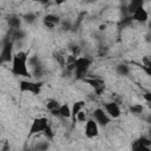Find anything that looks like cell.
<instances>
[{
	"label": "cell",
	"instance_id": "obj_19",
	"mask_svg": "<svg viewBox=\"0 0 151 151\" xmlns=\"http://www.w3.org/2000/svg\"><path fill=\"white\" fill-rule=\"evenodd\" d=\"M129 111L134 116H140L143 113V111H144V106L142 104H132L129 107Z\"/></svg>",
	"mask_w": 151,
	"mask_h": 151
},
{
	"label": "cell",
	"instance_id": "obj_24",
	"mask_svg": "<svg viewBox=\"0 0 151 151\" xmlns=\"http://www.w3.org/2000/svg\"><path fill=\"white\" fill-rule=\"evenodd\" d=\"M13 40H20V39H24L25 38V32L20 28V29H15V31H13Z\"/></svg>",
	"mask_w": 151,
	"mask_h": 151
},
{
	"label": "cell",
	"instance_id": "obj_4",
	"mask_svg": "<svg viewBox=\"0 0 151 151\" xmlns=\"http://www.w3.org/2000/svg\"><path fill=\"white\" fill-rule=\"evenodd\" d=\"M50 124L48 119L46 117H38L35 118L31 126H29V130H28V138L34 136V134H39V133H42L44 130L47 127V125Z\"/></svg>",
	"mask_w": 151,
	"mask_h": 151
},
{
	"label": "cell",
	"instance_id": "obj_28",
	"mask_svg": "<svg viewBox=\"0 0 151 151\" xmlns=\"http://www.w3.org/2000/svg\"><path fill=\"white\" fill-rule=\"evenodd\" d=\"M144 98H145V100H146L147 103H150V101H151V94H150V92H145Z\"/></svg>",
	"mask_w": 151,
	"mask_h": 151
},
{
	"label": "cell",
	"instance_id": "obj_20",
	"mask_svg": "<svg viewBox=\"0 0 151 151\" xmlns=\"http://www.w3.org/2000/svg\"><path fill=\"white\" fill-rule=\"evenodd\" d=\"M37 14L35 13H32V12H29V13H27V14H25L24 17H22V20L26 22V24H34L35 21H37Z\"/></svg>",
	"mask_w": 151,
	"mask_h": 151
},
{
	"label": "cell",
	"instance_id": "obj_1",
	"mask_svg": "<svg viewBox=\"0 0 151 151\" xmlns=\"http://www.w3.org/2000/svg\"><path fill=\"white\" fill-rule=\"evenodd\" d=\"M27 60H28L27 52L19 51V52L13 54V58H12V61H11L12 63L11 71H12L13 76L22 77V78H27V79L32 78V74H31L29 68H28Z\"/></svg>",
	"mask_w": 151,
	"mask_h": 151
},
{
	"label": "cell",
	"instance_id": "obj_30",
	"mask_svg": "<svg viewBox=\"0 0 151 151\" xmlns=\"http://www.w3.org/2000/svg\"><path fill=\"white\" fill-rule=\"evenodd\" d=\"M63 2H65V0H55V4H57V5H60V4H63Z\"/></svg>",
	"mask_w": 151,
	"mask_h": 151
},
{
	"label": "cell",
	"instance_id": "obj_5",
	"mask_svg": "<svg viewBox=\"0 0 151 151\" xmlns=\"http://www.w3.org/2000/svg\"><path fill=\"white\" fill-rule=\"evenodd\" d=\"M13 46H14V40H7L2 48H1V52H0V64H4V63H9L12 61V58H13Z\"/></svg>",
	"mask_w": 151,
	"mask_h": 151
},
{
	"label": "cell",
	"instance_id": "obj_14",
	"mask_svg": "<svg viewBox=\"0 0 151 151\" xmlns=\"http://www.w3.org/2000/svg\"><path fill=\"white\" fill-rule=\"evenodd\" d=\"M59 106H60V104L55 99H48L46 101V109L51 112L52 116L59 117Z\"/></svg>",
	"mask_w": 151,
	"mask_h": 151
},
{
	"label": "cell",
	"instance_id": "obj_26",
	"mask_svg": "<svg viewBox=\"0 0 151 151\" xmlns=\"http://www.w3.org/2000/svg\"><path fill=\"white\" fill-rule=\"evenodd\" d=\"M59 26H60V28H63V31H68L71 28V24L68 21H61Z\"/></svg>",
	"mask_w": 151,
	"mask_h": 151
},
{
	"label": "cell",
	"instance_id": "obj_17",
	"mask_svg": "<svg viewBox=\"0 0 151 151\" xmlns=\"http://www.w3.org/2000/svg\"><path fill=\"white\" fill-rule=\"evenodd\" d=\"M59 117L64 119H70L71 118V106L67 103L60 104L59 106Z\"/></svg>",
	"mask_w": 151,
	"mask_h": 151
},
{
	"label": "cell",
	"instance_id": "obj_3",
	"mask_svg": "<svg viewBox=\"0 0 151 151\" xmlns=\"http://www.w3.org/2000/svg\"><path fill=\"white\" fill-rule=\"evenodd\" d=\"M44 83L40 80H31V79H21L19 80V90L21 93H32L33 96L40 94L42 90Z\"/></svg>",
	"mask_w": 151,
	"mask_h": 151
},
{
	"label": "cell",
	"instance_id": "obj_7",
	"mask_svg": "<svg viewBox=\"0 0 151 151\" xmlns=\"http://www.w3.org/2000/svg\"><path fill=\"white\" fill-rule=\"evenodd\" d=\"M83 80H84L85 83H87V84L93 88V91H94V93H96L97 96H101V94L104 93V91H105V81H104L103 79L96 78V77H92V78L85 77Z\"/></svg>",
	"mask_w": 151,
	"mask_h": 151
},
{
	"label": "cell",
	"instance_id": "obj_6",
	"mask_svg": "<svg viewBox=\"0 0 151 151\" xmlns=\"http://www.w3.org/2000/svg\"><path fill=\"white\" fill-rule=\"evenodd\" d=\"M92 118L96 120V123L99 125V126H107L111 122V118L107 116V113L105 112V110L103 107H97L93 110L92 112Z\"/></svg>",
	"mask_w": 151,
	"mask_h": 151
},
{
	"label": "cell",
	"instance_id": "obj_27",
	"mask_svg": "<svg viewBox=\"0 0 151 151\" xmlns=\"http://www.w3.org/2000/svg\"><path fill=\"white\" fill-rule=\"evenodd\" d=\"M107 53V47H105V46H101V47H99V55H105Z\"/></svg>",
	"mask_w": 151,
	"mask_h": 151
},
{
	"label": "cell",
	"instance_id": "obj_12",
	"mask_svg": "<svg viewBox=\"0 0 151 151\" xmlns=\"http://www.w3.org/2000/svg\"><path fill=\"white\" fill-rule=\"evenodd\" d=\"M60 22H61L60 18H59L58 15L53 14V13H48V14H46V15L42 18V24H44V26H45L46 28H48V29H54L57 26L60 25Z\"/></svg>",
	"mask_w": 151,
	"mask_h": 151
},
{
	"label": "cell",
	"instance_id": "obj_2",
	"mask_svg": "<svg viewBox=\"0 0 151 151\" xmlns=\"http://www.w3.org/2000/svg\"><path fill=\"white\" fill-rule=\"evenodd\" d=\"M92 60L87 57H77L74 60V65H73V73L76 76L77 79H84L87 76V72L91 67Z\"/></svg>",
	"mask_w": 151,
	"mask_h": 151
},
{
	"label": "cell",
	"instance_id": "obj_15",
	"mask_svg": "<svg viewBox=\"0 0 151 151\" xmlns=\"http://www.w3.org/2000/svg\"><path fill=\"white\" fill-rule=\"evenodd\" d=\"M85 104L86 103L84 100H77V101L73 103V105L71 106V118H72L73 122H74V117L77 116V113L85 107Z\"/></svg>",
	"mask_w": 151,
	"mask_h": 151
},
{
	"label": "cell",
	"instance_id": "obj_21",
	"mask_svg": "<svg viewBox=\"0 0 151 151\" xmlns=\"http://www.w3.org/2000/svg\"><path fill=\"white\" fill-rule=\"evenodd\" d=\"M42 134H44V137H45L47 140H53V139H54V131H53V129H52V126H51L50 124H48L47 127L44 130Z\"/></svg>",
	"mask_w": 151,
	"mask_h": 151
},
{
	"label": "cell",
	"instance_id": "obj_13",
	"mask_svg": "<svg viewBox=\"0 0 151 151\" xmlns=\"http://www.w3.org/2000/svg\"><path fill=\"white\" fill-rule=\"evenodd\" d=\"M7 24L9 26V28L12 31H15V29H20L21 28V24H22V19L18 15H9L7 18Z\"/></svg>",
	"mask_w": 151,
	"mask_h": 151
},
{
	"label": "cell",
	"instance_id": "obj_25",
	"mask_svg": "<svg viewBox=\"0 0 151 151\" xmlns=\"http://www.w3.org/2000/svg\"><path fill=\"white\" fill-rule=\"evenodd\" d=\"M47 142H40L37 146H34V149H37V150H46V149H48L50 147V144Z\"/></svg>",
	"mask_w": 151,
	"mask_h": 151
},
{
	"label": "cell",
	"instance_id": "obj_9",
	"mask_svg": "<svg viewBox=\"0 0 151 151\" xmlns=\"http://www.w3.org/2000/svg\"><path fill=\"white\" fill-rule=\"evenodd\" d=\"M131 147L136 151H151V139L149 137L142 136L134 140Z\"/></svg>",
	"mask_w": 151,
	"mask_h": 151
},
{
	"label": "cell",
	"instance_id": "obj_29",
	"mask_svg": "<svg viewBox=\"0 0 151 151\" xmlns=\"http://www.w3.org/2000/svg\"><path fill=\"white\" fill-rule=\"evenodd\" d=\"M38 2H40V4L44 5V6H46V5H48V4L51 2V0H39Z\"/></svg>",
	"mask_w": 151,
	"mask_h": 151
},
{
	"label": "cell",
	"instance_id": "obj_11",
	"mask_svg": "<svg viewBox=\"0 0 151 151\" xmlns=\"http://www.w3.org/2000/svg\"><path fill=\"white\" fill-rule=\"evenodd\" d=\"M131 19H132V21H136L138 24H145L149 20V13L145 9V7L142 6V7H138L131 14Z\"/></svg>",
	"mask_w": 151,
	"mask_h": 151
},
{
	"label": "cell",
	"instance_id": "obj_16",
	"mask_svg": "<svg viewBox=\"0 0 151 151\" xmlns=\"http://www.w3.org/2000/svg\"><path fill=\"white\" fill-rule=\"evenodd\" d=\"M144 6V0H130L127 6H126V12L127 14H132L138 7H142Z\"/></svg>",
	"mask_w": 151,
	"mask_h": 151
},
{
	"label": "cell",
	"instance_id": "obj_22",
	"mask_svg": "<svg viewBox=\"0 0 151 151\" xmlns=\"http://www.w3.org/2000/svg\"><path fill=\"white\" fill-rule=\"evenodd\" d=\"M87 113L84 111V109L81 110V111H79L78 113H77V116L74 117V122H79V123H85L86 120H87Z\"/></svg>",
	"mask_w": 151,
	"mask_h": 151
},
{
	"label": "cell",
	"instance_id": "obj_10",
	"mask_svg": "<svg viewBox=\"0 0 151 151\" xmlns=\"http://www.w3.org/2000/svg\"><path fill=\"white\" fill-rule=\"evenodd\" d=\"M104 110H105V112L107 113V116L111 119H117L122 114V110H120L118 103H116V101H107V103H105Z\"/></svg>",
	"mask_w": 151,
	"mask_h": 151
},
{
	"label": "cell",
	"instance_id": "obj_31",
	"mask_svg": "<svg viewBox=\"0 0 151 151\" xmlns=\"http://www.w3.org/2000/svg\"><path fill=\"white\" fill-rule=\"evenodd\" d=\"M31 1H39V0H31Z\"/></svg>",
	"mask_w": 151,
	"mask_h": 151
},
{
	"label": "cell",
	"instance_id": "obj_18",
	"mask_svg": "<svg viewBox=\"0 0 151 151\" xmlns=\"http://www.w3.org/2000/svg\"><path fill=\"white\" fill-rule=\"evenodd\" d=\"M116 72H117V74H119V76L126 77V76L130 74L131 70H130V67H129L126 64H118V65L116 66Z\"/></svg>",
	"mask_w": 151,
	"mask_h": 151
},
{
	"label": "cell",
	"instance_id": "obj_8",
	"mask_svg": "<svg viewBox=\"0 0 151 151\" xmlns=\"http://www.w3.org/2000/svg\"><path fill=\"white\" fill-rule=\"evenodd\" d=\"M84 132H85V136L88 139H92V138H94L99 134V125L96 123V120L92 117L87 118V120L85 122Z\"/></svg>",
	"mask_w": 151,
	"mask_h": 151
},
{
	"label": "cell",
	"instance_id": "obj_23",
	"mask_svg": "<svg viewBox=\"0 0 151 151\" xmlns=\"http://www.w3.org/2000/svg\"><path fill=\"white\" fill-rule=\"evenodd\" d=\"M68 50H70V52H71V54L73 55V57H79L80 55V52H81V50H80V47L78 46V45H76V44H72V45H70V47H68Z\"/></svg>",
	"mask_w": 151,
	"mask_h": 151
}]
</instances>
